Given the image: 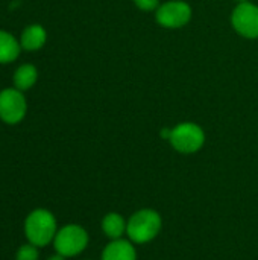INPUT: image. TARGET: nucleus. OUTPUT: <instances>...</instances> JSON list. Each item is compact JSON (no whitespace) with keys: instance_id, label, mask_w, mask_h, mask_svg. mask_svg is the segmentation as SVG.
Masks as SVG:
<instances>
[{"instance_id":"nucleus-1","label":"nucleus","mask_w":258,"mask_h":260,"mask_svg":"<svg viewBox=\"0 0 258 260\" xmlns=\"http://www.w3.org/2000/svg\"><path fill=\"white\" fill-rule=\"evenodd\" d=\"M163 229V218L155 209H140L128 219L126 236L135 245H144L158 238Z\"/></svg>"},{"instance_id":"nucleus-2","label":"nucleus","mask_w":258,"mask_h":260,"mask_svg":"<svg viewBox=\"0 0 258 260\" xmlns=\"http://www.w3.org/2000/svg\"><path fill=\"white\" fill-rule=\"evenodd\" d=\"M58 232V222L55 215L47 209H33L24 219V236L29 244L43 248L53 244Z\"/></svg>"},{"instance_id":"nucleus-3","label":"nucleus","mask_w":258,"mask_h":260,"mask_svg":"<svg viewBox=\"0 0 258 260\" xmlns=\"http://www.w3.org/2000/svg\"><path fill=\"white\" fill-rule=\"evenodd\" d=\"M207 136L201 125L195 122H181L172 128L169 143L172 148L184 155L199 152L205 145Z\"/></svg>"},{"instance_id":"nucleus-4","label":"nucleus","mask_w":258,"mask_h":260,"mask_svg":"<svg viewBox=\"0 0 258 260\" xmlns=\"http://www.w3.org/2000/svg\"><path fill=\"white\" fill-rule=\"evenodd\" d=\"M88 232L79 224H67L58 229L53 239V248L64 257H76L84 253L88 247Z\"/></svg>"},{"instance_id":"nucleus-5","label":"nucleus","mask_w":258,"mask_h":260,"mask_svg":"<svg viewBox=\"0 0 258 260\" xmlns=\"http://www.w3.org/2000/svg\"><path fill=\"white\" fill-rule=\"evenodd\" d=\"M154 14L158 26L164 29H181L190 23L193 9L186 0H167L161 3Z\"/></svg>"},{"instance_id":"nucleus-6","label":"nucleus","mask_w":258,"mask_h":260,"mask_svg":"<svg viewBox=\"0 0 258 260\" xmlns=\"http://www.w3.org/2000/svg\"><path fill=\"white\" fill-rule=\"evenodd\" d=\"M233 29L246 40H258V5L242 0L231 12Z\"/></svg>"},{"instance_id":"nucleus-7","label":"nucleus","mask_w":258,"mask_h":260,"mask_svg":"<svg viewBox=\"0 0 258 260\" xmlns=\"http://www.w3.org/2000/svg\"><path fill=\"white\" fill-rule=\"evenodd\" d=\"M27 111L23 91L18 88H5L0 91V119L8 125L20 123Z\"/></svg>"},{"instance_id":"nucleus-8","label":"nucleus","mask_w":258,"mask_h":260,"mask_svg":"<svg viewBox=\"0 0 258 260\" xmlns=\"http://www.w3.org/2000/svg\"><path fill=\"white\" fill-rule=\"evenodd\" d=\"M100 260H137V250L129 239H114L105 245Z\"/></svg>"},{"instance_id":"nucleus-9","label":"nucleus","mask_w":258,"mask_h":260,"mask_svg":"<svg viewBox=\"0 0 258 260\" xmlns=\"http://www.w3.org/2000/svg\"><path fill=\"white\" fill-rule=\"evenodd\" d=\"M46 40H47L46 29L41 24L35 23V24H29L23 30L20 37V44H21V49L27 52H35V50H40L46 44Z\"/></svg>"},{"instance_id":"nucleus-10","label":"nucleus","mask_w":258,"mask_h":260,"mask_svg":"<svg viewBox=\"0 0 258 260\" xmlns=\"http://www.w3.org/2000/svg\"><path fill=\"white\" fill-rule=\"evenodd\" d=\"M102 232L103 235L109 239H122L126 235V227H128V219H125L120 213L117 212H109L103 216L102 219Z\"/></svg>"},{"instance_id":"nucleus-11","label":"nucleus","mask_w":258,"mask_h":260,"mask_svg":"<svg viewBox=\"0 0 258 260\" xmlns=\"http://www.w3.org/2000/svg\"><path fill=\"white\" fill-rule=\"evenodd\" d=\"M21 50L20 41L9 32L0 30V64L12 62L18 58Z\"/></svg>"},{"instance_id":"nucleus-12","label":"nucleus","mask_w":258,"mask_h":260,"mask_svg":"<svg viewBox=\"0 0 258 260\" xmlns=\"http://www.w3.org/2000/svg\"><path fill=\"white\" fill-rule=\"evenodd\" d=\"M36 79H38V70L32 64H23V66H20L15 70L14 78H12L14 87L18 88L20 91H26V90L32 88L35 85Z\"/></svg>"},{"instance_id":"nucleus-13","label":"nucleus","mask_w":258,"mask_h":260,"mask_svg":"<svg viewBox=\"0 0 258 260\" xmlns=\"http://www.w3.org/2000/svg\"><path fill=\"white\" fill-rule=\"evenodd\" d=\"M15 260H40L38 247H35L29 242L18 247V250L15 253Z\"/></svg>"},{"instance_id":"nucleus-14","label":"nucleus","mask_w":258,"mask_h":260,"mask_svg":"<svg viewBox=\"0 0 258 260\" xmlns=\"http://www.w3.org/2000/svg\"><path fill=\"white\" fill-rule=\"evenodd\" d=\"M132 2L143 12H155L157 8L161 5L160 0H132Z\"/></svg>"},{"instance_id":"nucleus-15","label":"nucleus","mask_w":258,"mask_h":260,"mask_svg":"<svg viewBox=\"0 0 258 260\" xmlns=\"http://www.w3.org/2000/svg\"><path fill=\"white\" fill-rule=\"evenodd\" d=\"M47 260H67V257H64V256H61V254L55 253L53 256H50Z\"/></svg>"}]
</instances>
